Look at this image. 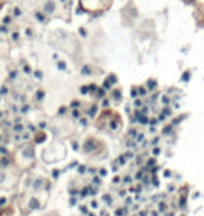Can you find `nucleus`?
Listing matches in <instances>:
<instances>
[{
    "mask_svg": "<svg viewBox=\"0 0 204 216\" xmlns=\"http://www.w3.org/2000/svg\"><path fill=\"white\" fill-rule=\"evenodd\" d=\"M139 121L142 122V123H146V122H147V118H146V116H140Z\"/></svg>",
    "mask_w": 204,
    "mask_h": 216,
    "instance_id": "f257e3e1",
    "label": "nucleus"
},
{
    "mask_svg": "<svg viewBox=\"0 0 204 216\" xmlns=\"http://www.w3.org/2000/svg\"><path fill=\"white\" fill-rule=\"evenodd\" d=\"M143 137H145L143 134H139V136L136 137V141H142V140H143Z\"/></svg>",
    "mask_w": 204,
    "mask_h": 216,
    "instance_id": "f03ea898",
    "label": "nucleus"
},
{
    "mask_svg": "<svg viewBox=\"0 0 204 216\" xmlns=\"http://www.w3.org/2000/svg\"><path fill=\"white\" fill-rule=\"evenodd\" d=\"M145 93H146V90H145V89H139V94H142V96H145Z\"/></svg>",
    "mask_w": 204,
    "mask_h": 216,
    "instance_id": "7ed1b4c3",
    "label": "nucleus"
},
{
    "mask_svg": "<svg viewBox=\"0 0 204 216\" xmlns=\"http://www.w3.org/2000/svg\"><path fill=\"white\" fill-rule=\"evenodd\" d=\"M154 86H156V82H150V85H149V87H150V89H153Z\"/></svg>",
    "mask_w": 204,
    "mask_h": 216,
    "instance_id": "20e7f679",
    "label": "nucleus"
},
{
    "mask_svg": "<svg viewBox=\"0 0 204 216\" xmlns=\"http://www.w3.org/2000/svg\"><path fill=\"white\" fill-rule=\"evenodd\" d=\"M132 97H136V90H132Z\"/></svg>",
    "mask_w": 204,
    "mask_h": 216,
    "instance_id": "39448f33",
    "label": "nucleus"
},
{
    "mask_svg": "<svg viewBox=\"0 0 204 216\" xmlns=\"http://www.w3.org/2000/svg\"><path fill=\"white\" fill-rule=\"evenodd\" d=\"M162 101H164V102H168V97H162Z\"/></svg>",
    "mask_w": 204,
    "mask_h": 216,
    "instance_id": "423d86ee",
    "label": "nucleus"
},
{
    "mask_svg": "<svg viewBox=\"0 0 204 216\" xmlns=\"http://www.w3.org/2000/svg\"><path fill=\"white\" fill-rule=\"evenodd\" d=\"M135 104H136V105H142V102H140L139 100H136V101H135Z\"/></svg>",
    "mask_w": 204,
    "mask_h": 216,
    "instance_id": "0eeeda50",
    "label": "nucleus"
},
{
    "mask_svg": "<svg viewBox=\"0 0 204 216\" xmlns=\"http://www.w3.org/2000/svg\"><path fill=\"white\" fill-rule=\"evenodd\" d=\"M149 165H154V159H150V161H149Z\"/></svg>",
    "mask_w": 204,
    "mask_h": 216,
    "instance_id": "6e6552de",
    "label": "nucleus"
}]
</instances>
